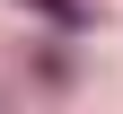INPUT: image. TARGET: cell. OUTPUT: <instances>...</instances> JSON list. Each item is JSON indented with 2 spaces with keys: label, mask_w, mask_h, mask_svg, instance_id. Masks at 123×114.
I'll return each instance as SVG.
<instances>
[{
  "label": "cell",
  "mask_w": 123,
  "mask_h": 114,
  "mask_svg": "<svg viewBox=\"0 0 123 114\" xmlns=\"http://www.w3.org/2000/svg\"><path fill=\"white\" fill-rule=\"evenodd\" d=\"M35 9H44V18H62V26H88V9H79V0H35Z\"/></svg>",
  "instance_id": "obj_1"
}]
</instances>
